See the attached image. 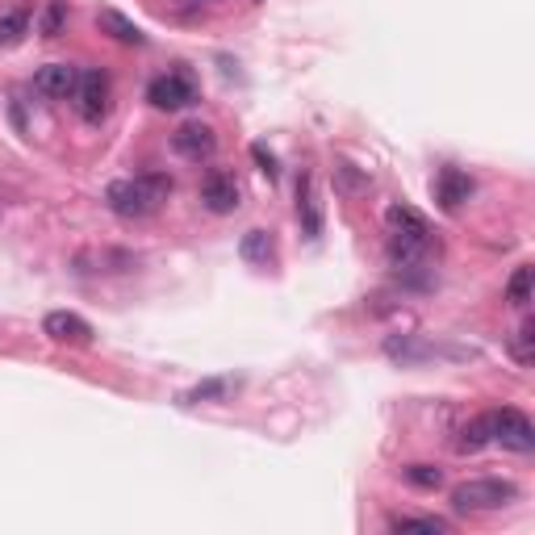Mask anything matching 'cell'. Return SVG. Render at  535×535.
I'll return each instance as SVG.
<instances>
[{"label":"cell","instance_id":"obj_1","mask_svg":"<svg viewBox=\"0 0 535 535\" xmlns=\"http://www.w3.org/2000/svg\"><path fill=\"white\" fill-rule=\"evenodd\" d=\"M385 226H389V264L398 272H410L427 260L431 251V226L427 218L410 205H389L385 209Z\"/></svg>","mask_w":535,"mask_h":535},{"label":"cell","instance_id":"obj_2","mask_svg":"<svg viewBox=\"0 0 535 535\" xmlns=\"http://www.w3.org/2000/svg\"><path fill=\"white\" fill-rule=\"evenodd\" d=\"M172 193V176L164 172H147V176H130V180H113L105 189V205L118 218H147Z\"/></svg>","mask_w":535,"mask_h":535},{"label":"cell","instance_id":"obj_3","mask_svg":"<svg viewBox=\"0 0 535 535\" xmlns=\"http://www.w3.org/2000/svg\"><path fill=\"white\" fill-rule=\"evenodd\" d=\"M519 490L510 481H498V477H481V481H464L452 490V506L456 510H498L506 502H515Z\"/></svg>","mask_w":535,"mask_h":535},{"label":"cell","instance_id":"obj_4","mask_svg":"<svg viewBox=\"0 0 535 535\" xmlns=\"http://www.w3.org/2000/svg\"><path fill=\"white\" fill-rule=\"evenodd\" d=\"M490 435H494V444H502L506 452H535V427H531V418L519 414V410H490Z\"/></svg>","mask_w":535,"mask_h":535},{"label":"cell","instance_id":"obj_5","mask_svg":"<svg viewBox=\"0 0 535 535\" xmlns=\"http://www.w3.org/2000/svg\"><path fill=\"white\" fill-rule=\"evenodd\" d=\"M72 105L84 122H105V113H109V76L101 72V67H88V72H80L76 80V92H72Z\"/></svg>","mask_w":535,"mask_h":535},{"label":"cell","instance_id":"obj_6","mask_svg":"<svg viewBox=\"0 0 535 535\" xmlns=\"http://www.w3.org/2000/svg\"><path fill=\"white\" fill-rule=\"evenodd\" d=\"M147 101H151L155 109H168V113L189 109V105L197 101V84H193L189 76H184V72L155 76V80H151V88H147Z\"/></svg>","mask_w":535,"mask_h":535},{"label":"cell","instance_id":"obj_7","mask_svg":"<svg viewBox=\"0 0 535 535\" xmlns=\"http://www.w3.org/2000/svg\"><path fill=\"white\" fill-rule=\"evenodd\" d=\"M172 151H176L180 159H193V164H201V159H214L218 134L209 130L205 122H184V126L172 134Z\"/></svg>","mask_w":535,"mask_h":535},{"label":"cell","instance_id":"obj_8","mask_svg":"<svg viewBox=\"0 0 535 535\" xmlns=\"http://www.w3.org/2000/svg\"><path fill=\"white\" fill-rule=\"evenodd\" d=\"M201 205L209 214H235L239 209V180L230 172H209L201 180Z\"/></svg>","mask_w":535,"mask_h":535},{"label":"cell","instance_id":"obj_9","mask_svg":"<svg viewBox=\"0 0 535 535\" xmlns=\"http://www.w3.org/2000/svg\"><path fill=\"white\" fill-rule=\"evenodd\" d=\"M76 80H80L76 63H46V67H38V72H34V88L42 92V97H51V101L72 97Z\"/></svg>","mask_w":535,"mask_h":535},{"label":"cell","instance_id":"obj_10","mask_svg":"<svg viewBox=\"0 0 535 535\" xmlns=\"http://www.w3.org/2000/svg\"><path fill=\"white\" fill-rule=\"evenodd\" d=\"M473 189H477L473 176H469V172H460V168H444V172L435 176V201L444 205L448 214H456V209L473 197Z\"/></svg>","mask_w":535,"mask_h":535},{"label":"cell","instance_id":"obj_11","mask_svg":"<svg viewBox=\"0 0 535 535\" xmlns=\"http://www.w3.org/2000/svg\"><path fill=\"white\" fill-rule=\"evenodd\" d=\"M297 218H301V230H306L310 239L322 235V201L314 189V172H306L297 180Z\"/></svg>","mask_w":535,"mask_h":535},{"label":"cell","instance_id":"obj_12","mask_svg":"<svg viewBox=\"0 0 535 535\" xmlns=\"http://www.w3.org/2000/svg\"><path fill=\"white\" fill-rule=\"evenodd\" d=\"M42 331L59 339V343H88L92 339V327L80 318V314H67V310H55V314H46L42 318Z\"/></svg>","mask_w":535,"mask_h":535},{"label":"cell","instance_id":"obj_13","mask_svg":"<svg viewBox=\"0 0 535 535\" xmlns=\"http://www.w3.org/2000/svg\"><path fill=\"white\" fill-rule=\"evenodd\" d=\"M97 26H101L105 34H113V38H118V42H130V46H143V42H147V34H143V30H138V26H134V21H130V17H122V13H113V9H105V13L97 17Z\"/></svg>","mask_w":535,"mask_h":535},{"label":"cell","instance_id":"obj_14","mask_svg":"<svg viewBox=\"0 0 535 535\" xmlns=\"http://www.w3.org/2000/svg\"><path fill=\"white\" fill-rule=\"evenodd\" d=\"M485 444H494V435H490V414L473 418V423L460 431V439H456V452H481Z\"/></svg>","mask_w":535,"mask_h":535},{"label":"cell","instance_id":"obj_15","mask_svg":"<svg viewBox=\"0 0 535 535\" xmlns=\"http://www.w3.org/2000/svg\"><path fill=\"white\" fill-rule=\"evenodd\" d=\"M239 255L247 264H268V255H272V239H268V230H247L243 243H239Z\"/></svg>","mask_w":535,"mask_h":535},{"label":"cell","instance_id":"obj_16","mask_svg":"<svg viewBox=\"0 0 535 535\" xmlns=\"http://www.w3.org/2000/svg\"><path fill=\"white\" fill-rule=\"evenodd\" d=\"M30 34V13H5L0 17V46H17L21 38Z\"/></svg>","mask_w":535,"mask_h":535},{"label":"cell","instance_id":"obj_17","mask_svg":"<svg viewBox=\"0 0 535 535\" xmlns=\"http://www.w3.org/2000/svg\"><path fill=\"white\" fill-rule=\"evenodd\" d=\"M510 356H515L519 368H527V364L535 360V322H523L519 335L510 339Z\"/></svg>","mask_w":535,"mask_h":535},{"label":"cell","instance_id":"obj_18","mask_svg":"<svg viewBox=\"0 0 535 535\" xmlns=\"http://www.w3.org/2000/svg\"><path fill=\"white\" fill-rule=\"evenodd\" d=\"M452 523L448 519H439V515H402V519H393V531H448Z\"/></svg>","mask_w":535,"mask_h":535},{"label":"cell","instance_id":"obj_19","mask_svg":"<svg viewBox=\"0 0 535 535\" xmlns=\"http://www.w3.org/2000/svg\"><path fill=\"white\" fill-rule=\"evenodd\" d=\"M406 481L414 485V490H439L444 485V473L435 469V464H410V469H402Z\"/></svg>","mask_w":535,"mask_h":535},{"label":"cell","instance_id":"obj_20","mask_svg":"<svg viewBox=\"0 0 535 535\" xmlns=\"http://www.w3.org/2000/svg\"><path fill=\"white\" fill-rule=\"evenodd\" d=\"M506 301H515V306L523 310L527 301H531V268H515V276H510V285H506Z\"/></svg>","mask_w":535,"mask_h":535},{"label":"cell","instance_id":"obj_21","mask_svg":"<svg viewBox=\"0 0 535 535\" xmlns=\"http://www.w3.org/2000/svg\"><path fill=\"white\" fill-rule=\"evenodd\" d=\"M63 21H67V5H59V0H51V5L42 9V21H38V30H42L46 38H59Z\"/></svg>","mask_w":535,"mask_h":535},{"label":"cell","instance_id":"obj_22","mask_svg":"<svg viewBox=\"0 0 535 535\" xmlns=\"http://www.w3.org/2000/svg\"><path fill=\"white\" fill-rule=\"evenodd\" d=\"M226 389H230V381H205V385H197V389L184 393V406H193V402H201V398H222Z\"/></svg>","mask_w":535,"mask_h":535},{"label":"cell","instance_id":"obj_23","mask_svg":"<svg viewBox=\"0 0 535 535\" xmlns=\"http://www.w3.org/2000/svg\"><path fill=\"white\" fill-rule=\"evenodd\" d=\"M251 159L260 164V172H264L268 180H276V172H281V168H276V155H272L264 143H255V147H251Z\"/></svg>","mask_w":535,"mask_h":535},{"label":"cell","instance_id":"obj_24","mask_svg":"<svg viewBox=\"0 0 535 535\" xmlns=\"http://www.w3.org/2000/svg\"><path fill=\"white\" fill-rule=\"evenodd\" d=\"M339 180H343V193H364V189H368V180L356 176L352 164H339Z\"/></svg>","mask_w":535,"mask_h":535}]
</instances>
